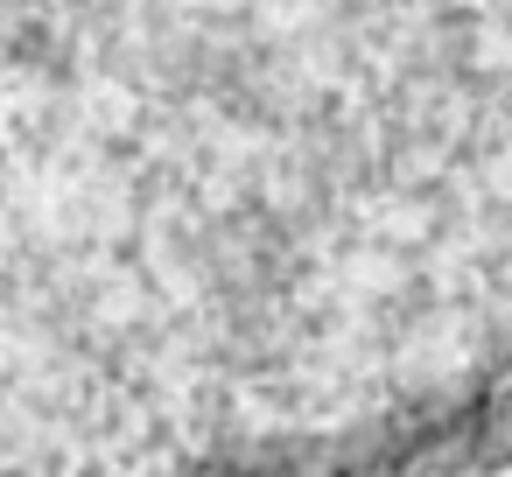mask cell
Masks as SVG:
<instances>
[{
  "instance_id": "1",
  "label": "cell",
  "mask_w": 512,
  "mask_h": 477,
  "mask_svg": "<svg viewBox=\"0 0 512 477\" xmlns=\"http://www.w3.org/2000/svg\"><path fill=\"white\" fill-rule=\"evenodd\" d=\"M512 463V386H491L484 400L449 407L421 435H400L393 477H470V470H505Z\"/></svg>"
},
{
  "instance_id": "2",
  "label": "cell",
  "mask_w": 512,
  "mask_h": 477,
  "mask_svg": "<svg viewBox=\"0 0 512 477\" xmlns=\"http://www.w3.org/2000/svg\"><path fill=\"white\" fill-rule=\"evenodd\" d=\"M190 477H260V470H246V463H204V470H190Z\"/></svg>"
}]
</instances>
